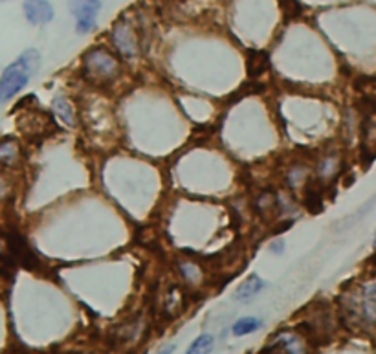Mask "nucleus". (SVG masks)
Masks as SVG:
<instances>
[{
  "mask_svg": "<svg viewBox=\"0 0 376 354\" xmlns=\"http://www.w3.org/2000/svg\"><path fill=\"white\" fill-rule=\"evenodd\" d=\"M39 66H41V54L35 48L23 51L11 65L6 66L0 75V102H8L24 90V87L37 74Z\"/></svg>",
  "mask_w": 376,
  "mask_h": 354,
  "instance_id": "nucleus-1",
  "label": "nucleus"
},
{
  "mask_svg": "<svg viewBox=\"0 0 376 354\" xmlns=\"http://www.w3.org/2000/svg\"><path fill=\"white\" fill-rule=\"evenodd\" d=\"M83 74L94 85H109L119 75V63L107 48H92L83 57Z\"/></svg>",
  "mask_w": 376,
  "mask_h": 354,
  "instance_id": "nucleus-2",
  "label": "nucleus"
},
{
  "mask_svg": "<svg viewBox=\"0 0 376 354\" xmlns=\"http://www.w3.org/2000/svg\"><path fill=\"white\" fill-rule=\"evenodd\" d=\"M112 41L118 51L127 59H133L140 51V37H138L136 26H134L127 17H121L118 23H114L112 28Z\"/></svg>",
  "mask_w": 376,
  "mask_h": 354,
  "instance_id": "nucleus-3",
  "label": "nucleus"
},
{
  "mask_svg": "<svg viewBox=\"0 0 376 354\" xmlns=\"http://www.w3.org/2000/svg\"><path fill=\"white\" fill-rule=\"evenodd\" d=\"M103 2L101 0H68L70 11L75 17V30L85 35L96 28L97 13H99Z\"/></svg>",
  "mask_w": 376,
  "mask_h": 354,
  "instance_id": "nucleus-4",
  "label": "nucleus"
},
{
  "mask_svg": "<svg viewBox=\"0 0 376 354\" xmlns=\"http://www.w3.org/2000/svg\"><path fill=\"white\" fill-rule=\"evenodd\" d=\"M24 17L33 26H44L54 19V6L50 0H24Z\"/></svg>",
  "mask_w": 376,
  "mask_h": 354,
  "instance_id": "nucleus-5",
  "label": "nucleus"
},
{
  "mask_svg": "<svg viewBox=\"0 0 376 354\" xmlns=\"http://www.w3.org/2000/svg\"><path fill=\"white\" fill-rule=\"evenodd\" d=\"M259 354H303V349L296 336L281 334L270 345H266Z\"/></svg>",
  "mask_w": 376,
  "mask_h": 354,
  "instance_id": "nucleus-6",
  "label": "nucleus"
},
{
  "mask_svg": "<svg viewBox=\"0 0 376 354\" xmlns=\"http://www.w3.org/2000/svg\"><path fill=\"white\" fill-rule=\"evenodd\" d=\"M362 145L369 160L376 158V112H369L362 123Z\"/></svg>",
  "mask_w": 376,
  "mask_h": 354,
  "instance_id": "nucleus-7",
  "label": "nucleus"
},
{
  "mask_svg": "<svg viewBox=\"0 0 376 354\" xmlns=\"http://www.w3.org/2000/svg\"><path fill=\"white\" fill-rule=\"evenodd\" d=\"M265 286H266L265 281L257 276V274H252V276H248L246 279L237 286L234 299L235 301H241V303H246V301H250V299H253L255 295L261 294V290L265 288Z\"/></svg>",
  "mask_w": 376,
  "mask_h": 354,
  "instance_id": "nucleus-8",
  "label": "nucleus"
},
{
  "mask_svg": "<svg viewBox=\"0 0 376 354\" xmlns=\"http://www.w3.org/2000/svg\"><path fill=\"white\" fill-rule=\"evenodd\" d=\"M51 106H54L55 116H57V118H59L64 125H68V127H75L78 118H75V111H73L72 103L68 102V97L55 96Z\"/></svg>",
  "mask_w": 376,
  "mask_h": 354,
  "instance_id": "nucleus-9",
  "label": "nucleus"
},
{
  "mask_svg": "<svg viewBox=\"0 0 376 354\" xmlns=\"http://www.w3.org/2000/svg\"><path fill=\"white\" fill-rule=\"evenodd\" d=\"M261 326H262V319L253 317V316H246V317H241V319H237V322L234 323L231 332H234V336L241 338V336L253 334V332L259 331Z\"/></svg>",
  "mask_w": 376,
  "mask_h": 354,
  "instance_id": "nucleus-10",
  "label": "nucleus"
},
{
  "mask_svg": "<svg viewBox=\"0 0 376 354\" xmlns=\"http://www.w3.org/2000/svg\"><path fill=\"white\" fill-rule=\"evenodd\" d=\"M268 68V56L265 51H252L248 57V74L255 78Z\"/></svg>",
  "mask_w": 376,
  "mask_h": 354,
  "instance_id": "nucleus-11",
  "label": "nucleus"
},
{
  "mask_svg": "<svg viewBox=\"0 0 376 354\" xmlns=\"http://www.w3.org/2000/svg\"><path fill=\"white\" fill-rule=\"evenodd\" d=\"M213 347H215V338L211 334H200L197 340L189 345L186 354H211Z\"/></svg>",
  "mask_w": 376,
  "mask_h": 354,
  "instance_id": "nucleus-12",
  "label": "nucleus"
},
{
  "mask_svg": "<svg viewBox=\"0 0 376 354\" xmlns=\"http://www.w3.org/2000/svg\"><path fill=\"white\" fill-rule=\"evenodd\" d=\"M321 202H323V198H321L320 191H316V189H308L307 197H305V206H307L312 213H317L323 209V204Z\"/></svg>",
  "mask_w": 376,
  "mask_h": 354,
  "instance_id": "nucleus-13",
  "label": "nucleus"
},
{
  "mask_svg": "<svg viewBox=\"0 0 376 354\" xmlns=\"http://www.w3.org/2000/svg\"><path fill=\"white\" fill-rule=\"evenodd\" d=\"M180 303H182V299H180V290L171 288L169 295H167V299H165V308H167V310H171V314H174V316H176Z\"/></svg>",
  "mask_w": 376,
  "mask_h": 354,
  "instance_id": "nucleus-14",
  "label": "nucleus"
},
{
  "mask_svg": "<svg viewBox=\"0 0 376 354\" xmlns=\"http://www.w3.org/2000/svg\"><path fill=\"white\" fill-rule=\"evenodd\" d=\"M283 246H284V243H283V240H275V243L274 244H272V252H274V253H283Z\"/></svg>",
  "mask_w": 376,
  "mask_h": 354,
  "instance_id": "nucleus-15",
  "label": "nucleus"
},
{
  "mask_svg": "<svg viewBox=\"0 0 376 354\" xmlns=\"http://www.w3.org/2000/svg\"><path fill=\"white\" fill-rule=\"evenodd\" d=\"M174 349H176V345H167V347H164L158 354H173Z\"/></svg>",
  "mask_w": 376,
  "mask_h": 354,
  "instance_id": "nucleus-16",
  "label": "nucleus"
},
{
  "mask_svg": "<svg viewBox=\"0 0 376 354\" xmlns=\"http://www.w3.org/2000/svg\"><path fill=\"white\" fill-rule=\"evenodd\" d=\"M372 246H375V248H376V233H375V239H372Z\"/></svg>",
  "mask_w": 376,
  "mask_h": 354,
  "instance_id": "nucleus-17",
  "label": "nucleus"
}]
</instances>
